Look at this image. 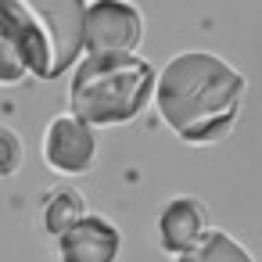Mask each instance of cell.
I'll use <instances>...</instances> for the list:
<instances>
[{
	"label": "cell",
	"instance_id": "obj_10",
	"mask_svg": "<svg viewBox=\"0 0 262 262\" xmlns=\"http://www.w3.org/2000/svg\"><path fill=\"white\" fill-rule=\"evenodd\" d=\"M22 137L11 126H0V180H11L22 169Z\"/></svg>",
	"mask_w": 262,
	"mask_h": 262
},
{
	"label": "cell",
	"instance_id": "obj_3",
	"mask_svg": "<svg viewBox=\"0 0 262 262\" xmlns=\"http://www.w3.org/2000/svg\"><path fill=\"white\" fill-rule=\"evenodd\" d=\"M158 72L140 54H86L69 83V115L94 126L133 122L155 101Z\"/></svg>",
	"mask_w": 262,
	"mask_h": 262
},
{
	"label": "cell",
	"instance_id": "obj_9",
	"mask_svg": "<svg viewBox=\"0 0 262 262\" xmlns=\"http://www.w3.org/2000/svg\"><path fill=\"white\" fill-rule=\"evenodd\" d=\"M176 262H255L251 251L223 230H208L190 251L176 255Z\"/></svg>",
	"mask_w": 262,
	"mask_h": 262
},
{
	"label": "cell",
	"instance_id": "obj_7",
	"mask_svg": "<svg viewBox=\"0 0 262 262\" xmlns=\"http://www.w3.org/2000/svg\"><path fill=\"white\" fill-rule=\"evenodd\" d=\"M205 233H208V212L198 198L180 194V198L165 201V208L158 212V244L169 255L190 251Z\"/></svg>",
	"mask_w": 262,
	"mask_h": 262
},
{
	"label": "cell",
	"instance_id": "obj_5",
	"mask_svg": "<svg viewBox=\"0 0 262 262\" xmlns=\"http://www.w3.org/2000/svg\"><path fill=\"white\" fill-rule=\"evenodd\" d=\"M97 158V137L86 122H79L76 115H58L51 119L47 133H43V162L54 172L76 176L86 172Z\"/></svg>",
	"mask_w": 262,
	"mask_h": 262
},
{
	"label": "cell",
	"instance_id": "obj_8",
	"mask_svg": "<svg viewBox=\"0 0 262 262\" xmlns=\"http://www.w3.org/2000/svg\"><path fill=\"white\" fill-rule=\"evenodd\" d=\"M86 215V205H83V194L76 187H54L43 194V208H40V219H43V230L58 241L61 233H69L79 219Z\"/></svg>",
	"mask_w": 262,
	"mask_h": 262
},
{
	"label": "cell",
	"instance_id": "obj_2",
	"mask_svg": "<svg viewBox=\"0 0 262 262\" xmlns=\"http://www.w3.org/2000/svg\"><path fill=\"white\" fill-rule=\"evenodd\" d=\"M86 0H0V40L36 79H58L83 54Z\"/></svg>",
	"mask_w": 262,
	"mask_h": 262
},
{
	"label": "cell",
	"instance_id": "obj_1",
	"mask_svg": "<svg viewBox=\"0 0 262 262\" xmlns=\"http://www.w3.org/2000/svg\"><path fill=\"white\" fill-rule=\"evenodd\" d=\"M248 79L212 51H183L158 72L155 104L162 122L187 144H215L241 119Z\"/></svg>",
	"mask_w": 262,
	"mask_h": 262
},
{
	"label": "cell",
	"instance_id": "obj_6",
	"mask_svg": "<svg viewBox=\"0 0 262 262\" xmlns=\"http://www.w3.org/2000/svg\"><path fill=\"white\" fill-rule=\"evenodd\" d=\"M122 251V233L112 219L86 212L69 233L58 237L61 262H115Z\"/></svg>",
	"mask_w": 262,
	"mask_h": 262
},
{
	"label": "cell",
	"instance_id": "obj_4",
	"mask_svg": "<svg viewBox=\"0 0 262 262\" xmlns=\"http://www.w3.org/2000/svg\"><path fill=\"white\" fill-rule=\"evenodd\" d=\"M144 36V18L129 0H94L86 4L83 51L86 54H133Z\"/></svg>",
	"mask_w": 262,
	"mask_h": 262
},
{
	"label": "cell",
	"instance_id": "obj_11",
	"mask_svg": "<svg viewBox=\"0 0 262 262\" xmlns=\"http://www.w3.org/2000/svg\"><path fill=\"white\" fill-rule=\"evenodd\" d=\"M29 72H26V65H22V58L0 40V86H15V83H22Z\"/></svg>",
	"mask_w": 262,
	"mask_h": 262
}]
</instances>
